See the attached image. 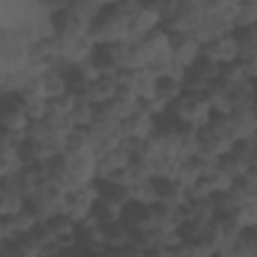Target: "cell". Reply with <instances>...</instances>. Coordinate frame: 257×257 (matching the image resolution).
<instances>
[{
    "mask_svg": "<svg viewBox=\"0 0 257 257\" xmlns=\"http://www.w3.org/2000/svg\"><path fill=\"white\" fill-rule=\"evenodd\" d=\"M42 84H44V96L46 98H56V96H62V94L68 92L66 76L60 70H54V68H48L42 74Z\"/></svg>",
    "mask_w": 257,
    "mask_h": 257,
    "instance_id": "obj_23",
    "label": "cell"
},
{
    "mask_svg": "<svg viewBox=\"0 0 257 257\" xmlns=\"http://www.w3.org/2000/svg\"><path fill=\"white\" fill-rule=\"evenodd\" d=\"M120 221L131 231H151V229H157L155 217H153V209L147 207V205H141L137 201H131V203L124 205Z\"/></svg>",
    "mask_w": 257,
    "mask_h": 257,
    "instance_id": "obj_9",
    "label": "cell"
},
{
    "mask_svg": "<svg viewBox=\"0 0 257 257\" xmlns=\"http://www.w3.org/2000/svg\"><path fill=\"white\" fill-rule=\"evenodd\" d=\"M118 90V84L112 80V76H98L96 80L90 82V88H88V98L94 102V104H102V102H108Z\"/></svg>",
    "mask_w": 257,
    "mask_h": 257,
    "instance_id": "obj_21",
    "label": "cell"
},
{
    "mask_svg": "<svg viewBox=\"0 0 257 257\" xmlns=\"http://www.w3.org/2000/svg\"><path fill=\"white\" fill-rule=\"evenodd\" d=\"M229 102H231V114L233 112H241V110H253V106H255V90H253L251 78L231 88Z\"/></svg>",
    "mask_w": 257,
    "mask_h": 257,
    "instance_id": "obj_16",
    "label": "cell"
},
{
    "mask_svg": "<svg viewBox=\"0 0 257 257\" xmlns=\"http://www.w3.org/2000/svg\"><path fill=\"white\" fill-rule=\"evenodd\" d=\"M189 70H193L195 74H199L201 78H205V80H209V82H213V80L219 76V64H217L213 58L205 56L203 52L199 54V58L193 62V66H191Z\"/></svg>",
    "mask_w": 257,
    "mask_h": 257,
    "instance_id": "obj_35",
    "label": "cell"
},
{
    "mask_svg": "<svg viewBox=\"0 0 257 257\" xmlns=\"http://www.w3.org/2000/svg\"><path fill=\"white\" fill-rule=\"evenodd\" d=\"M233 124L237 139H255L257 137V116L253 110L233 112Z\"/></svg>",
    "mask_w": 257,
    "mask_h": 257,
    "instance_id": "obj_24",
    "label": "cell"
},
{
    "mask_svg": "<svg viewBox=\"0 0 257 257\" xmlns=\"http://www.w3.org/2000/svg\"><path fill=\"white\" fill-rule=\"evenodd\" d=\"M169 110L179 122L189 124L197 131L203 128L213 114V108H211L209 100L205 98V94H189V92H183L169 106Z\"/></svg>",
    "mask_w": 257,
    "mask_h": 257,
    "instance_id": "obj_3",
    "label": "cell"
},
{
    "mask_svg": "<svg viewBox=\"0 0 257 257\" xmlns=\"http://www.w3.org/2000/svg\"><path fill=\"white\" fill-rule=\"evenodd\" d=\"M147 257H173V247H165V245H155Z\"/></svg>",
    "mask_w": 257,
    "mask_h": 257,
    "instance_id": "obj_41",
    "label": "cell"
},
{
    "mask_svg": "<svg viewBox=\"0 0 257 257\" xmlns=\"http://www.w3.org/2000/svg\"><path fill=\"white\" fill-rule=\"evenodd\" d=\"M183 94V84L175 78H159L157 80V88H155V102L161 108H169L179 96Z\"/></svg>",
    "mask_w": 257,
    "mask_h": 257,
    "instance_id": "obj_17",
    "label": "cell"
},
{
    "mask_svg": "<svg viewBox=\"0 0 257 257\" xmlns=\"http://www.w3.org/2000/svg\"><path fill=\"white\" fill-rule=\"evenodd\" d=\"M0 124L4 131L26 133L30 118L24 110V102L18 94H0Z\"/></svg>",
    "mask_w": 257,
    "mask_h": 257,
    "instance_id": "obj_5",
    "label": "cell"
},
{
    "mask_svg": "<svg viewBox=\"0 0 257 257\" xmlns=\"http://www.w3.org/2000/svg\"><path fill=\"white\" fill-rule=\"evenodd\" d=\"M70 118H72L74 126L88 128L92 124V120H94V102L90 98H86V96L76 98V104H74V108L70 112Z\"/></svg>",
    "mask_w": 257,
    "mask_h": 257,
    "instance_id": "obj_27",
    "label": "cell"
},
{
    "mask_svg": "<svg viewBox=\"0 0 257 257\" xmlns=\"http://www.w3.org/2000/svg\"><path fill=\"white\" fill-rule=\"evenodd\" d=\"M102 233H104V243H106V249L108 251H120V249H126L128 247L131 229L122 221H114L110 225H104L102 227Z\"/></svg>",
    "mask_w": 257,
    "mask_h": 257,
    "instance_id": "obj_19",
    "label": "cell"
},
{
    "mask_svg": "<svg viewBox=\"0 0 257 257\" xmlns=\"http://www.w3.org/2000/svg\"><path fill=\"white\" fill-rule=\"evenodd\" d=\"M46 223H48V227H50V231L54 233L56 239L58 237H64V235H74L76 233V227H78V223L72 217H68L66 213H56Z\"/></svg>",
    "mask_w": 257,
    "mask_h": 257,
    "instance_id": "obj_33",
    "label": "cell"
},
{
    "mask_svg": "<svg viewBox=\"0 0 257 257\" xmlns=\"http://www.w3.org/2000/svg\"><path fill=\"white\" fill-rule=\"evenodd\" d=\"M201 52L209 58H213L217 64H227V62H235L239 60V44L233 34H225L219 38H213L211 42L201 46Z\"/></svg>",
    "mask_w": 257,
    "mask_h": 257,
    "instance_id": "obj_7",
    "label": "cell"
},
{
    "mask_svg": "<svg viewBox=\"0 0 257 257\" xmlns=\"http://www.w3.org/2000/svg\"><path fill=\"white\" fill-rule=\"evenodd\" d=\"M219 80H223L225 84H229L231 88L249 80L247 76V68L243 60H235V62H227V64H219Z\"/></svg>",
    "mask_w": 257,
    "mask_h": 257,
    "instance_id": "obj_25",
    "label": "cell"
},
{
    "mask_svg": "<svg viewBox=\"0 0 257 257\" xmlns=\"http://www.w3.org/2000/svg\"><path fill=\"white\" fill-rule=\"evenodd\" d=\"M92 149V139H90V133L88 128H74L68 137H66V151L68 155H74V153H84V151H90Z\"/></svg>",
    "mask_w": 257,
    "mask_h": 257,
    "instance_id": "obj_31",
    "label": "cell"
},
{
    "mask_svg": "<svg viewBox=\"0 0 257 257\" xmlns=\"http://www.w3.org/2000/svg\"><path fill=\"white\" fill-rule=\"evenodd\" d=\"M10 219V223H12V227L16 229V233L18 235H28V233H32V229L40 223L34 215H32V211L26 207V209H22V211H18L16 215H12V217H8Z\"/></svg>",
    "mask_w": 257,
    "mask_h": 257,
    "instance_id": "obj_36",
    "label": "cell"
},
{
    "mask_svg": "<svg viewBox=\"0 0 257 257\" xmlns=\"http://www.w3.org/2000/svg\"><path fill=\"white\" fill-rule=\"evenodd\" d=\"M255 24H257V0H241V2H237L235 30L251 28Z\"/></svg>",
    "mask_w": 257,
    "mask_h": 257,
    "instance_id": "obj_28",
    "label": "cell"
},
{
    "mask_svg": "<svg viewBox=\"0 0 257 257\" xmlns=\"http://www.w3.org/2000/svg\"><path fill=\"white\" fill-rule=\"evenodd\" d=\"M185 211H187V221H195V223H201V225H211L217 219L213 197L211 199H195V201H189L185 205Z\"/></svg>",
    "mask_w": 257,
    "mask_h": 257,
    "instance_id": "obj_15",
    "label": "cell"
},
{
    "mask_svg": "<svg viewBox=\"0 0 257 257\" xmlns=\"http://www.w3.org/2000/svg\"><path fill=\"white\" fill-rule=\"evenodd\" d=\"M108 104H110V108H112L116 120L120 122V120H124V118H128L131 114L137 112L139 98H137V94H135L133 90H128V88H118L116 94L108 100Z\"/></svg>",
    "mask_w": 257,
    "mask_h": 257,
    "instance_id": "obj_14",
    "label": "cell"
},
{
    "mask_svg": "<svg viewBox=\"0 0 257 257\" xmlns=\"http://www.w3.org/2000/svg\"><path fill=\"white\" fill-rule=\"evenodd\" d=\"M235 215L241 219V223L245 225V229H251V227H257V201L253 203H245V205H239Z\"/></svg>",
    "mask_w": 257,
    "mask_h": 257,
    "instance_id": "obj_39",
    "label": "cell"
},
{
    "mask_svg": "<svg viewBox=\"0 0 257 257\" xmlns=\"http://www.w3.org/2000/svg\"><path fill=\"white\" fill-rule=\"evenodd\" d=\"M159 26H161V16H159L155 4H145L143 10H141V14L128 24L126 40L128 42H141L147 34H151Z\"/></svg>",
    "mask_w": 257,
    "mask_h": 257,
    "instance_id": "obj_8",
    "label": "cell"
},
{
    "mask_svg": "<svg viewBox=\"0 0 257 257\" xmlns=\"http://www.w3.org/2000/svg\"><path fill=\"white\" fill-rule=\"evenodd\" d=\"M24 161L20 157V149L12 145H2L0 143V179L12 177L24 169Z\"/></svg>",
    "mask_w": 257,
    "mask_h": 257,
    "instance_id": "obj_18",
    "label": "cell"
},
{
    "mask_svg": "<svg viewBox=\"0 0 257 257\" xmlns=\"http://www.w3.org/2000/svg\"><path fill=\"white\" fill-rule=\"evenodd\" d=\"M183 92H189V94H205V90L209 88V80L201 78L199 74H195L193 70H187L185 78H183Z\"/></svg>",
    "mask_w": 257,
    "mask_h": 257,
    "instance_id": "obj_38",
    "label": "cell"
},
{
    "mask_svg": "<svg viewBox=\"0 0 257 257\" xmlns=\"http://www.w3.org/2000/svg\"><path fill=\"white\" fill-rule=\"evenodd\" d=\"M60 257H80V255H78V253H74V251H64Z\"/></svg>",
    "mask_w": 257,
    "mask_h": 257,
    "instance_id": "obj_43",
    "label": "cell"
},
{
    "mask_svg": "<svg viewBox=\"0 0 257 257\" xmlns=\"http://www.w3.org/2000/svg\"><path fill=\"white\" fill-rule=\"evenodd\" d=\"M155 88H157V78L147 68L137 70L128 86V90H133L139 100H155Z\"/></svg>",
    "mask_w": 257,
    "mask_h": 257,
    "instance_id": "obj_20",
    "label": "cell"
},
{
    "mask_svg": "<svg viewBox=\"0 0 257 257\" xmlns=\"http://www.w3.org/2000/svg\"><path fill=\"white\" fill-rule=\"evenodd\" d=\"M88 257H104V255H88Z\"/></svg>",
    "mask_w": 257,
    "mask_h": 257,
    "instance_id": "obj_44",
    "label": "cell"
},
{
    "mask_svg": "<svg viewBox=\"0 0 257 257\" xmlns=\"http://www.w3.org/2000/svg\"><path fill=\"white\" fill-rule=\"evenodd\" d=\"M18 98L22 102H30V100H40V98H46L44 96V84H42V76H28L22 86L18 88Z\"/></svg>",
    "mask_w": 257,
    "mask_h": 257,
    "instance_id": "obj_30",
    "label": "cell"
},
{
    "mask_svg": "<svg viewBox=\"0 0 257 257\" xmlns=\"http://www.w3.org/2000/svg\"><path fill=\"white\" fill-rule=\"evenodd\" d=\"M169 44H171V52L177 64H181L183 68H191L193 62L199 58L201 54V44L191 36V34H183V32H169Z\"/></svg>",
    "mask_w": 257,
    "mask_h": 257,
    "instance_id": "obj_6",
    "label": "cell"
},
{
    "mask_svg": "<svg viewBox=\"0 0 257 257\" xmlns=\"http://www.w3.org/2000/svg\"><path fill=\"white\" fill-rule=\"evenodd\" d=\"M120 131L126 139H141L147 141L155 133V116L145 112H135L128 118L120 120Z\"/></svg>",
    "mask_w": 257,
    "mask_h": 257,
    "instance_id": "obj_12",
    "label": "cell"
},
{
    "mask_svg": "<svg viewBox=\"0 0 257 257\" xmlns=\"http://www.w3.org/2000/svg\"><path fill=\"white\" fill-rule=\"evenodd\" d=\"M24 110H26V114H28L30 120H44L46 114H48V98L24 102Z\"/></svg>",
    "mask_w": 257,
    "mask_h": 257,
    "instance_id": "obj_40",
    "label": "cell"
},
{
    "mask_svg": "<svg viewBox=\"0 0 257 257\" xmlns=\"http://www.w3.org/2000/svg\"><path fill=\"white\" fill-rule=\"evenodd\" d=\"M217 167H219L223 173H227L233 181L245 177V173H247V169H249V165H247L243 159H239L237 155H233L231 151L217 159Z\"/></svg>",
    "mask_w": 257,
    "mask_h": 257,
    "instance_id": "obj_29",
    "label": "cell"
},
{
    "mask_svg": "<svg viewBox=\"0 0 257 257\" xmlns=\"http://www.w3.org/2000/svg\"><path fill=\"white\" fill-rule=\"evenodd\" d=\"M159 187V201L169 207H185L189 203L187 187L171 179H155Z\"/></svg>",
    "mask_w": 257,
    "mask_h": 257,
    "instance_id": "obj_13",
    "label": "cell"
},
{
    "mask_svg": "<svg viewBox=\"0 0 257 257\" xmlns=\"http://www.w3.org/2000/svg\"><path fill=\"white\" fill-rule=\"evenodd\" d=\"M58 44H60V56L66 58L72 64H80L86 58L92 56L96 44L90 40L88 34L82 32H60L56 34Z\"/></svg>",
    "mask_w": 257,
    "mask_h": 257,
    "instance_id": "obj_4",
    "label": "cell"
},
{
    "mask_svg": "<svg viewBox=\"0 0 257 257\" xmlns=\"http://www.w3.org/2000/svg\"><path fill=\"white\" fill-rule=\"evenodd\" d=\"M126 32H128V24L118 14L114 2L112 4H104L100 14L94 18V22L88 28V36L96 46L98 44L122 42V40H126Z\"/></svg>",
    "mask_w": 257,
    "mask_h": 257,
    "instance_id": "obj_1",
    "label": "cell"
},
{
    "mask_svg": "<svg viewBox=\"0 0 257 257\" xmlns=\"http://www.w3.org/2000/svg\"><path fill=\"white\" fill-rule=\"evenodd\" d=\"M213 205H215V211H217V217L219 215H229V213H235L239 203L237 199L233 197L231 191H221V193H215L213 195Z\"/></svg>",
    "mask_w": 257,
    "mask_h": 257,
    "instance_id": "obj_37",
    "label": "cell"
},
{
    "mask_svg": "<svg viewBox=\"0 0 257 257\" xmlns=\"http://www.w3.org/2000/svg\"><path fill=\"white\" fill-rule=\"evenodd\" d=\"M74 104H76V96L72 92H66L56 98H48V114L46 116H70Z\"/></svg>",
    "mask_w": 257,
    "mask_h": 257,
    "instance_id": "obj_34",
    "label": "cell"
},
{
    "mask_svg": "<svg viewBox=\"0 0 257 257\" xmlns=\"http://www.w3.org/2000/svg\"><path fill=\"white\" fill-rule=\"evenodd\" d=\"M245 68H247V76H249L251 80H255V78H257V52H255L251 58L245 60Z\"/></svg>",
    "mask_w": 257,
    "mask_h": 257,
    "instance_id": "obj_42",
    "label": "cell"
},
{
    "mask_svg": "<svg viewBox=\"0 0 257 257\" xmlns=\"http://www.w3.org/2000/svg\"><path fill=\"white\" fill-rule=\"evenodd\" d=\"M141 50L145 54V60L147 64L155 58H161V56H167V54H173L171 52V44H169V32L159 26L157 30H153L151 34H147L141 42Z\"/></svg>",
    "mask_w": 257,
    "mask_h": 257,
    "instance_id": "obj_11",
    "label": "cell"
},
{
    "mask_svg": "<svg viewBox=\"0 0 257 257\" xmlns=\"http://www.w3.org/2000/svg\"><path fill=\"white\" fill-rule=\"evenodd\" d=\"M22 209H26V199L22 195H18L16 191L0 185V213H2V217H12Z\"/></svg>",
    "mask_w": 257,
    "mask_h": 257,
    "instance_id": "obj_26",
    "label": "cell"
},
{
    "mask_svg": "<svg viewBox=\"0 0 257 257\" xmlns=\"http://www.w3.org/2000/svg\"><path fill=\"white\" fill-rule=\"evenodd\" d=\"M120 215H122V209H118V207H114V205H110V203H106L102 199H98L94 203V207H92V217L102 227L104 225H110L114 221H120Z\"/></svg>",
    "mask_w": 257,
    "mask_h": 257,
    "instance_id": "obj_32",
    "label": "cell"
},
{
    "mask_svg": "<svg viewBox=\"0 0 257 257\" xmlns=\"http://www.w3.org/2000/svg\"><path fill=\"white\" fill-rule=\"evenodd\" d=\"M30 62V44H26L16 30L0 28V74L22 72Z\"/></svg>",
    "mask_w": 257,
    "mask_h": 257,
    "instance_id": "obj_2",
    "label": "cell"
},
{
    "mask_svg": "<svg viewBox=\"0 0 257 257\" xmlns=\"http://www.w3.org/2000/svg\"><path fill=\"white\" fill-rule=\"evenodd\" d=\"M131 199L141 203V205H147V207H153L159 203V187H157V181L155 179H147V181H137L131 185Z\"/></svg>",
    "mask_w": 257,
    "mask_h": 257,
    "instance_id": "obj_22",
    "label": "cell"
},
{
    "mask_svg": "<svg viewBox=\"0 0 257 257\" xmlns=\"http://www.w3.org/2000/svg\"><path fill=\"white\" fill-rule=\"evenodd\" d=\"M128 161H131V155H128V151L124 147H118L114 151L98 155L96 157V179L94 181L106 179L108 175H112V173H116L120 169H126Z\"/></svg>",
    "mask_w": 257,
    "mask_h": 257,
    "instance_id": "obj_10",
    "label": "cell"
}]
</instances>
